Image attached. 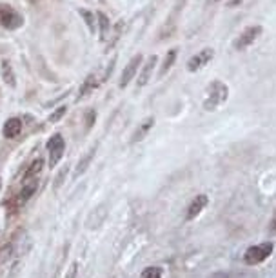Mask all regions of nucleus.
<instances>
[{
    "label": "nucleus",
    "instance_id": "f257e3e1",
    "mask_svg": "<svg viewBox=\"0 0 276 278\" xmlns=\"http://www.w3.org/2000/svg\"><path fill=\"white\" fill-rule=\"evenodd\" d=\"M229 98V86L222 80H213L207 87V95L203 100V109L205 111H216L218 108L227 102Z\"/></svg>",
    "mask_w": 276,
    "mask_h": 278
},
{
    "label": "nucleus",
    "instance_id": "f03ea898",
    "mask_svg": "<svg viewBox=\"0 0 276 278\" xmlns=\"http://www.w3.org/2000/svg\"><path fill=\"white\" fill-rule=\"evenodd\" d=\"M272 249H274V246H272L271 242H263V244H256V246H251V248L244 253V260H246V264H249V265H258L271 257Z\"/></svg>",
    "mask_w": 276,
    "mask_h": 278
},
{
    "label": "nucleus",
    "instance_id": "7ed1b4c3",
    "mask_svg": "<svg viewBox=\"0 0 276 278\" xmlns=\"http://www.w3.org/2000/svg\"><path fill=\"white\" fill-rule=\"evenodd\" d=\"M24 24V17L15 11L11 6L0 4V27L4 29H18Z\"/></svg>",
    "mask_w": 276,
    "mask_h": 278
},
{
    "label": "nucleus",
    "instance_id": "20e7f679",
    "mask_svg": "<svg viewBox=\"0 0 276 278\" xmlns=\"http://www.w3.org/2000/svg\"><path fill=\"white\" fill-rule=\"evenodd\" d=\"M262 31H263V27L260 26V24L246 27V29L240 33V37L233 42L234 49H236V51H246L249 46H253V44L258 40V37L262 35Z\"/></svg>",
    "mask_w": 276,
    "mask_h": 278
},
{
    "label": "nucleus",
    "instance_id": "39448f33",
    "mask_svg": "<svg viewBox=\"0 0 276 278\" xmlns=\"http://www.w3.org/2000/svg\"><path fill=\"white\" fill-rule=\"evenodd\" d=\"M46 148H48V153H49V167H55L58 162L62 160L64 157V151H65V142L62 138V135H53L51 138L48 140L46 144Z\"/></svg>",
    "mask_w": 276,
    "mask_h": 278
},
{
    "label": "nucleus",
    "instance_id": "423d86ee",
    "mask_svg": "<svg viewBox=\"0 0 276 278\" xmlns=\"http://www.w3.org/2000/svg\"><path fill=\"white\" fill-rule=\"evenodd\" d=\"M215 58V49L213 48H203L202 51H198L196 55H193V57L187 60V71H191V73H196V71H200L202 67H205L209 62Z\"/></svg>",
    "mask_w": 276,
    "mask_h": 278
},
{
    "label": "nucleus",
    "instance_id": "0eeeda50",
    "mask_svg": "<svg viewBox=\"0 0 276 278\" xmlns=\"http://www.w3.org/2000/svg\"><path fill=\"white\" fill-rule=\"evenodd\" d=\"M142 62H144V57L138 53V55H134L133 58H131L129 62H127V65L124 67V71H122L120 75V87L124 89V87L129 86V82L134 79V75L138 73V70L142 67Z\"/></svg>",
    "mask_w": 276,
    "mask_h": 278
},
{
    "label": "nucleus",
    "instance_id": "6e6552de",
    "mask_svg": "<svg viewBox=\"0 0 276 278\" xmlns=\"http://www.w3.org/2000/svg\"><path fill=\"white\" fill-rule=\"evenodd\" d=\"M39 189V179H31V180H22V187L17 195V205H24L31 196L37 193Z\"/></svg>",
    "mask_w": 276,
    "mask_h": 278
},
{
    "label": "nucleus",
    "instance_id": "1a4fd4ad",
    "mask_svg": "<svg viewBox=\"0 0 276 278\" xmlns=\"http://www.w3.org/2000/svg\"><path fill=\"white\" fill-rule=\"evenodd\" d=\"M156 62H158V57L156 55H153V57H149L146 60V64L142 65V71H140V75H138V80H136V87H144L149 80H151L153 77V70H155Z\"/></svg>",
    "mask_w": 276,
    "mask_h": 278
},
{
    "label": "nucleus",
    "instance_id": "9d476101",
    "mask_svg": "<svg viewBox=\"0 0 276 278\" xmlns=\"http://www.w3.org/2000/svg\"><path fill=\"white\" fill-rule=\"evenodd\" d=\"M207 204H209V198H207V195H198L196 198L193 200V202H191L189 207H187L186 218H187V220H194V218L198 217L203 209H205Z\"/></svg>",
    "mask_w": 276,
    "mask_h": 278
},
{
    "label": "nucleus",
    "instance_id": "9b49d317",
    "mask_svg": "<svg viewBox=\"0 0 276 278\" xmlns=\"http://www.w3.org/2000/svg\"><path fill=\"white\" fill-rule=\"evenodd\" d=\"M2 133H4L6 138H17L22 133V120L20 118H9V120H6Z\"/></svg>",
    "mask_w": 276,
    "mask_h": 278
},
{
    "label": "nucleus",
    "instance_id": "f8f14e48",
    "mask_svg": "<svg viewBox=\"0 0 276 278\" xmlns=\"http://www.w3.org/2000/svg\"><path fill=\"white\" fill-rule=\"evenodd\" d=\"M153 126H155V118L153 117L146 118L142 124H138V127H136V131H134V135H133V138H131V142H140V140H144L147 133L153 129Z\"/></svg>",
    "mask_w": 276,
    "mask_h": 278
},
{
    "label": "nucleus",
    "instance_id": "ddd939ff",
    "mask_svg": "<svg viewBox=\"0 0 276 278\" xmlns=\"http://www.w3.org/2000/svg\"><path fill=\"white\" fill-rule=\"evenodd\" d=\"M95 87H96V77L95 75H89V77H87V79L82 82L80 89H78L77 100H82V98H86V96H89L91 93L95 91Z\"/></svg>",
    "mask_w": 276,
    "mask_h": 278
},
{
    "label": "nucleus",
    "instance_id": "4468645a",
    "mask_svg": "<svg viewBox=\"0 0 276 278\" xmlns=\"http://www.w3.org/2000/svg\"><path fill=\"white\" fill-rule=\"evenodd\" d=\"M42 169H44V160H42V158H37V160H33V162L29 164V167L26 169V173H24L22 180L39 179V175L42 173Z\"/></svg>",
    "mask_w": 276,
    "mask_h": 278
},
{
    "label": "nucleus",
    "instance_id": "2eb2a0df",
    "mask_svg": "<svg viewBox=\"0 0 276 278\" xmlns=\"http://www.w3.org/2000/svg\"><path fill=\"white\" fill-rule=\"evenodd\" d=\"M96 20H98L96 24H98V29H100V40H108L109 31H111V22H109L108 15L98 11V13H96Z\"/></svg>",
    "mask_w": 276,
    "mask_h": 278
},
{
    "label": "nucleus",
    "instance_id": "dca6fc26",
    "mask_svg": "<svg viewBox=\"0 0 276 278\" xmlns=\"http://www.w3.org/2000/svg\"><path fill=\"white\" fill-rule=\"evenodd\" d=\"M0 71H2V80H4V82L8 84L9 87L17 86V77H15L13 67H11V64H9L8 60L2 62V67H0Z\"/></svg>",
    "mask_w": 276,
    "mask_h": 278
},
{
    "label": "nucleus",
    "instance_id": "f3484780",
    "mask_svg": "<svg viewBox=\"0 0 276 278\" xmlns=\"http://www.w3.org/2000/svg\"><path fill=\"white\" fill-rule=\"evenodd\" d=\"M177 53H178L177 48H172L167 51V55H165V58H164V64H162V67H160V73H158L160 79H162V77H164V75L172 67V64H175V60H177Z\"/></svg>",
    "mask_w": 276,
    "mask_h": 278
},
{
    "label": "nucleus",
    "instance_id": "a211bd4d",
    "mask_svg": "<svg viewBox=\"0 0 276 278\" xmlns=\"http://www.w3.org/2000/svg\"><path fill=\"white\" fill-rule=\"evenodd\" d=\"M13 253H15V242H9L6 246L0 248V265H8L9 262L13 260Z\"/></svg>",
    "mask_w": 276,
    "mask_h": 278
},
{
    "label": "nucleus",
    "instance_id": "6ab92c4d",
    "mask_svg": "<svg viewBox=\"0 0 276 278\" xmlns=\"http://www.w3.org/2000/svg\"><path fill=\"white\" fill-rule=\"evenodd\" d=\"M93 155H95V148L91 149V151L87 153L86 157H84L82 160L78 162V165H77V171H75V177H80V175H82L84 171L87 169V165H89V162H91V158H93Z\"/></svg>",
    "mask_w": 276,
    "mask_h": 278
},
{
    "label": "nucleus",
    "instance_id": "aec40b11",
    "mask_svg": "<svg viewBox=\"0 0 276 278\" xmlns=\"http://www.w3.org/2000/svg\"><path fill=\"white\" fill-rule=\"evenodd\" d=\"M80 17H84V20H86V24H87V27H89L91 33H95V27H96L95 13H91V11H86V9H80Z\"/></svg>",
    "mask_w": 276,
    "mask_h": 278
},
{
    "label": "nucleus",
    "instance_id": "412c9836",
    "mask_svg": "<svg viewBox=\"0 0 276 278\" xmlns=\"http://www.w3.org/2000/svg\"><path fill=\"white\" fill-rule=\"evenodd\" d=\"M65 111H67V108H65V106H60V108H56L55 111H53V113L49 115V122H51V124L58 122V120H60V118L65 115Z\"/></svg>",
    "mask_w": 276,
    "mask_h": 278
},
{
    "label": "nucleus",
    "instance_id": "4be33fe9",
    "mask_svg": "<svg viewBox=\"0 0 276 278\" xmlns=\"http://www.w3.org/2000/svg\"><path fill=\"white\" fill-rule=\"evenodd\" d=\"M140 278H162V271L158 267H147Z\"/></svg>",
    "mask_w": 276,
    "mask_h": 278
},
{
    "label": "nucleus",
    "instance_id": "5701e85b",
    "mask_svg": "<svg viewBox=\"0 0 276 278\" xmlns=\"http://www.w3.org/2000/svg\"><path fill=\"white\" fill-rule=\"evenodd\" d=\"M95 120H96V113L95 111H87V117H86V126H87V129H89L93 124H95Z\"/></svg>",
    "mask_w": 276,
    "mask_h": 278
},
{
    "label": "nucleus",
    "instance_id": "b1692460",
    "mask_svg": "<svg viewBox=\"0 0 276 278\" xmlns=\"http://www.w3.org/2000/svg\"><path fill=\"white\" fill-rule=\"evenodd\" d=\"M77 267H78V264L75 262L71 267H69V271H67V274H65V278H75L77 276Z\"/></svg>",
    "mask_w": 276,
    "mask_h": 278
},
{
    "label": "nucleus",
    "instance_id": "393cba45",
    "mask_svg": "<svg viewBox=\"0 0 276 278\" xmlns=\"http://www.w3.org/2000/svg\"><path fill=\"white\" fill-rule=\"evenodd\" d=\"M242 2H244V0H231V2H229V8H234V6L242 4Z\"/></svg>",
    "mask_w": 276,
    "mask_h": 278
},
{
    "label": "nucleus",
    "instance_id": "a878e982",
    "mask_svg": "<svg viewBox=\"0 0 276 278\" xmlns=\"http://www.w3.org/2000/svg\"><path fill=\"white\" fill-rule=\"evenodd\" d=\"M216 2H220V0H207V4H216Z\"/></svg>",
    "mask_w": 276,
    "mask_h": 278
},
{
    "label": "nucleus",
    "instance_id": "bb28decb",
    "mask_svg": "<svg viewBox=\"0 0 276 278\" xmlns=\"http://www.w3.org/2000/svg\"><path fill=\"white\" fill-rule=\"evenodd\" d=\"M0 189H2V179H0Z\"/></svg>",
    "mask_w": 276,
    "mask_h": 278
}]
</instances>
